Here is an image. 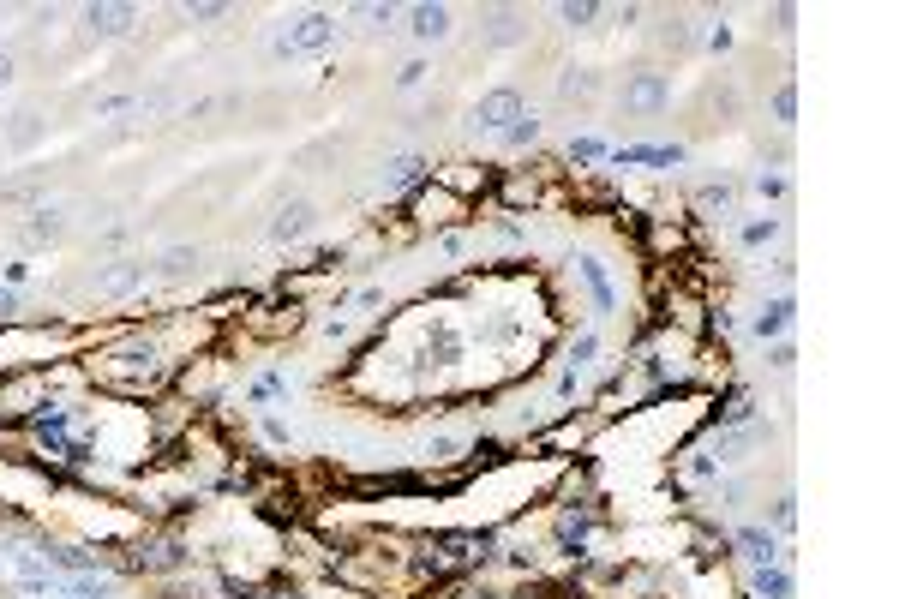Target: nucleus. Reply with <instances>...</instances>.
Wrapping results in <instances>:
<instances>
[{
	"label": "nucleus",
	"instance_id": "f257e3e1",
	"mask_svg": "<svg viewBox=\"0 0 899 599\" xmlns=\"http://www.w3.org/2000/svg\"><path fill=\"white\" fill-rule=\"evenodd\" d=\"M336 42V18L330 12H306V18H294L282 36H276V54L288 60V54H318V48H330Z\"/></svg>",
	"mask_w": 899,
	"mask_h": 599
},
{
	"label": "nucleus",
	"instance_id": "f03ea898",
	"mask_svg": "<svg viewBox=\"0 0 899 599\" xmlns=\"http://www.w3.org/2000/svg\"><path fill=\"white\" fill-rule=\"evenodd\" d=\"M522 114H528V108H522V96H516V90H492V96H480V102H474L468 126H474V132H498V138H504Z\"/></svg>",
	"mask_w": 899,
	"mask_h": 599
},
{
	"label": "nucleus",
	"instance_id": "7ed1b4c3",
	"mask_svg": "<svg viewBox=\"0 0 899 599\" xmlns=\"http://www.w3.org/2000/svg\"><path fill=\"white\" fill-rule=\"evenodd\" d=\"M90 288H96V300H126V294L144 288V264L138 258H114V264H102L90 276Z\"/></svg>",
	"mask_w": 899,
	"mask_h": 599
},
{
	"label": "nucleus",
	"instance_id": "20e7f679",
	"mask_svg": "<svg viewBox=\"0 0 899 599\" xmlns=\"http://www.w3.org/2000/svg\"><path fill=\"white\" fill-rule=\"evenodd\" d=\"M486 546H492L486 534H438V540H432V564H438V570L480 564V558H486Z\"/></svg>",
	"mask_w": 899,
	"mask_h": 599
},
{
	"label": "nucleus",
	"instance_id": "39448f33",
	"mask_svg": "<svg viewBox=\"0 0 899 599\" xmlns=\"http://www.w3.org/2000/svg\"><path fill=\"white\" fill-rule=\"evenodd\" d=\"M666 102H672V84L660 72H642V78L624 84V108H636V114H660Z\"/></svg>",
	"mask_w": 899,
	"mask_h": 599
},
{
	"label": "nucleus",
	"instance_id": "423d86ee",
	"mask_svg": "<svg viewBox=\"0 0 899 599\" xmlns=\"http://www.w3.org/2000/svg\"><path fill=\"white\" fill-rule=\"evenodd\" d=\"M318 234V210L312 204H288L276 222H270V240L276 246H300V240H312Z\"/></svg>",
	"mask_w": 899,
	"mask_h": 599
},
{
	"label": "nucleus",
	"instance_id": "0eeeda50",
	"mask_svg": "<svg viewBox=\"0 0 899 599\" xmlns=\"http://www.w3.org/2000/svg\"><path fill=\"white\" fill-rule=\"evenodd\" d=\"M738 552H744V564H750V570L786 564V552L774 546V534H768V528H738Z\"/></svg>",
	"mask_w": 899,
	"mask_h": 599
},
{
	"label": "nucleus",
	"instance_id": "6e6552de",
	"mask_svg": "<svg viewBox=\"0 0 899 599\" xmlns=\"http://www.w3.org/2000/svg\"><path fill=\"white\" fill-rule=\"evenodd\" d=\"M792 318H798V300H792V294H780V300H768V306L756 312V324H750V330H756L762 342H774V336H786V330H792Z\"/></svg>",
	"mask_w": 899,
	"mask_h": 599
},
{
	"label": "nucleus",
	"instance_id": "1a4fd4ad",
	"mask_svg": "<svg viewBox=\"0 0 899 599\" xmlns=\"http://www.w3.org/2000/svg\"><path fill=\"white\" fill-rule=\"evenodd\" d=\"M576 270H582V282H588L594 306H600V312H618V294H612V276H606V264H600V258H576Z\"/></svg>",
	"mask_w": 899,
	"mask_h": 599
},
{
	"label": "nucleus",
	"instance_id": "9d476101",
	"mask_svg": "<svg viewBox=\"0 0 899 599\" xmlns=\"http://www.w3.org/2000/svg\"><path fill=\"white\" fill-rule=\"evenodd\" d=\"M408 30H414L420 42L450 36V6H414V12H408Z\"/></svg>",
	"mask_w": 899,
	"mask_h": 599
},
{
	"label": "nucleus",
	"instance_id": "9b49d317",
	"mask_svg": "<svg viewBox=\"0 0 899 599\" xmlns=\"http://www.w3.org/2000/svg\"><path fill=\"white\" fill-rule=\"evenodd\" d=\"M594 90H600V72H588V66H570V72L558 78V96H564V102H588Z\"/></svg>",
	"mask_w": 899,
	"mask_h": 599
},
{
	"label": "nucleus",
	"instance_id": "f8f14e48",
	"mask_svg": "<svg viewBox=\"0 0 899 599\" xmlns=\"http://www.w3.org/2000/svg\"><path fill=\"white\" fill-rule=\"evenodd\" d=\"M198 270V246H168L162 258H156V276H168V282H180V276H192Z\"/></svg>",
	"mask_w": 899,
	"mask_h": 599
},
{
	"label": "nucleus",
	"instance_id": "ddd939ff",
	"mask_svg": "<svg viewBox=\"0 0 899 599\" xmlns=\"http://www.w3.org/2000/svg\"><path fill=\"white\" fill-rule=\"evenodd\" d=\"M114 366H120L126 378H150V372H156V348H150V342H132V348L114 354Z\"/></svg>",
	"mask_w": 899,
	"mask_h": 599
},
{
	"label": "nucleus",
	"instance_id": "4468645a",
	"mask_svg": "<svg viewBox=\"0 0 899 599\" xmlns=\"http://www.w3.org/2000/svg\"><path fill=\"white\" fill-rule=\"evenodd\" d=\"M420 174H426V156H396V162H390V174H384V192H408Z\"/></svg>",
	"mask_w": 899,
	"mask_h": 599
},
{
	"label": "nucleus",
	"instance_id": "2eb2a0df",
	"mask_svg": "<svg viewBox=\"0 0 899 599\" xmlns=\"http://www.w3.org/2000/svg\"><path fill=\"white\" fill-rule=\"evenodd\" d=\"M756 599H792V570H786V564L756 570Z\"/></svg>",
	"mask_w": 899,
	"mask_h": 599
},
{
	"label": "nucleus",
	"instance_id": "dca6fc26",
	"mask_svg": "<svg viewBox=\"0 0 899 599\" xmlns=\"http://www.w3.org/2000/svg\"><path fill=\"white\" fill-rule=\"evenodd\" d=\"M84 18H90V30H102V36H120V30L132 24V6H90Z\"/></svg>",
	"mask_w": 899,
	"mask_h": 599
},
{
	"label": "nucleus",
	"instance_id": "f3484780",
	"mask_svg": "<svg viewBox=\"0 0 899 599\" xmlns=\"http://www.w3.org/2000/svg\"><path fill=\"white\" fill-rule=\"evenodd\" d=\"M60 228H66V222H60L54 210H36V222H24V240H30V246H48V240H60Z\"/></svg>",
	"mask_w": 899,
	"mask_h": 599
},
{
	"label": "nucleus",
	"instance_id": "a211bd4d",
	"mask_svg": "<svg viewBox=\"0 0 899 599\" xmlns=\"http://www.w3.org/2000/svg\"><path fill=\"white\" fill-rule=\"evenodd\" d=\"M276 396H288V372H258L252 378V402H276Z\"/></svg>",
	"mask_w": 899,
	"mask_h": 599
},
{
	"label": "nucleus",
	"instance_id": "6ab92c4d",
	"mask_svg": "<svg viewBox=\"0 0 899 599\" xmlns=\"http://www.w3.org/2000/svg\"><path fill=\"white\" fill-rule=\"evenodd\" d=\"M6 144H12V150L36 144V114H12V126H6Z\"/></svg>",
	"mask_w": 899,
	"mask_h": 599
},
{
	"label": "nucleus",
	"instance_id": "aec40b11",
	"mask_svg": "<svg viewBox=\"0 0 899 599\" xmlns=\"http://www.w3.org/2000/svg\"><path fill=\"white\" fill-rule=\"evenodd\" d=\"M594 354H600V336H594V330H588V336H576V348H570V372L582 378V366H588Z\"/></svg>",
	"mask_w": 899,
	"mask_h": 599
},
{
	"label": "nucleus",
	"instance_id": "412c9836",
	"mask_svg": "<svg viewBox=\"0 0 899 599\" xmlns=\"http://www.w3.org/2000/svg\"><path fill=\"white\" fill-rule=\"evenodd\" d=\"M534 138H540V120H534V114H522V120L504 132V144H534Z\"/></svg>",
	"mask_w": 899,
	"mask_h": 599
},
{
	"label": "nucleus",
	"instance_id": "4be33fe9",
	"mask_svg": "<svg viewBox=\"0 0 899 599\" xmlns=\"http://www.w3.org/2000/svg\"><path fill=\"white\" fill-rule=\"evenodd\" d=\"M774 114H780V126H792V120H798V90H792V84L774 96Z\"/></svg>",
	"mask_w": 899,
	"mask_h": 599
},
{
	"label": "nucleus",
	"instance_id": "5701e85b",
	"mask_svg": "<svg viewBox=\"0 0 899 599\" xmlns=\"http://www.w3.org/2000/svg\"><path fill=\"white\" fill-rule=\"evenodd\" d=\"M774 234H780V222H774V216H768V222H750V228H744V246H768Z\"/></svg>",
	"mask_w": 899,
	"mask_h": 599
},
{
	"label": "nucleus",
	"instance_id": "b1692460",
	"mask_svg": "<svg viewBox=\"0 0 899 599\" xmlns=\"http://www.w3.org/2000/svg\"><path fill=\"white\" fill-rule=\"evenodd\" d=\"M426 456H432V462H456V456H462V438H432Z\"/></svg>",
	"mask_w": 899,
	"mask_h": 599
},
{
	"label": "nucleus",
	"instance_id": "393cba45",
	"mask_svg": "<svg viewBox=\"0 0 899 599\" xmlns=\"http://www.w3.org/2000/svg\"><path fill=\"white\" fill-rule=\"evenodd\" d=\"M558 12H564V24H594V18H600V6H588V0H582V6L570 0V6H558Z\"/></svg>",
	"mask_w": 899,
	"mask_h": 599
},
{
	"label": "nucleus",
	"instance_id": "a878e982",
	"mask_svg": "<svg viewBox=\"0 0 899 599\" xmlns=\"http://www.w3.org/2000/svg\"><path fill=\"white\" fill-rule=\"evenodd\" d=\"M756 192H762V198H786L792 186H786V174H756Z\"/></svg>",
	"mask_w": 899,
	"mask_h": 599
},
{
	"label": "nucleus",
	"instance_id": "bb28decb",
	"mask_svg": "<svg viewBox=\"0 0 899 599\" xmlns=\"http://www.w3.org/2000/svg\"><path fill=\"white\" fill-rule=\"evenodd\" d=\"M420 78H426V60H408V66H402V72H396V84H402V90H414V84H420Z\"/></svg>",
	"mask_w": 899,
	"mask_h": 599
},
{
	"label": "nucleus",
	"instance_id": "cd10ccee",
	"mask_svg": "<svg viewBox=\"0 0 899 599\" xmlns=\"http://www.w3.org/2000/svg\"><path fill=\"white\" fill-rule=\"evenodd\" d=\"M774 522H780V528L792 534V528H798V498H780V510H774Z\"/></svg>",
	"mask_w": 899,
	"mask_h": 599
},
{
	"label": "nucleus",
	"instance_id": "c85d7f7f",
	"mask_svg": "<svg viewBox=\"0 0 899 599\" xmlns=\"http://www.w3.org/2000/svg\"><path fill=\"white\" fill-rule=\"evenodd\" d=\"M702 204H720V210H726V204H732V186H702Z\"/></svg>",
	"mask_w": 899,
	"mask_h": 599
},
{
	"label": "nucleus",
	"instance_id": "c756f323",
	"mask_svg": "<svg viewBox=\"0 0 899 599\" xmlns=\"http://www.w3.org/2000/svg\"><path fill=\"white\" fill-rule=\"evenodd\" d=\"M756 414V402L750 396H732V408H726V420H750Z\"/></svg>",
	"mask_w": 899,
	"mask_h": 599
},
{
	"label": "nucleus",
	"instance_id": "7c9ffc66",
	"mask_svg": "<svg viewBox=\"0 0 899 599\" xmlns=\"http://www.w3.org/2000/svg\"><path fill=\"white\" fill-rule=\"evenodd\" d=\"M6 78H12V54H0V84H6Z\"/></svg>",
	"mask_w": 899,
	"mask_h": 599
},
{
	"label": "nucleus",
	"instance_id": "2f4dec72",
	"mask_svg": "<svg viewBox=\"0 0 899 599\" xmlns=\"http://www.w3.org/2000/svg\"><path fill=\"white\" fill-rule=\"evenodd\" d=\"M0 312H12V294H6V288H0Z\"/></svg>",
	"mask_w": 899,
	"mask_h": 599
}]
</instances>
